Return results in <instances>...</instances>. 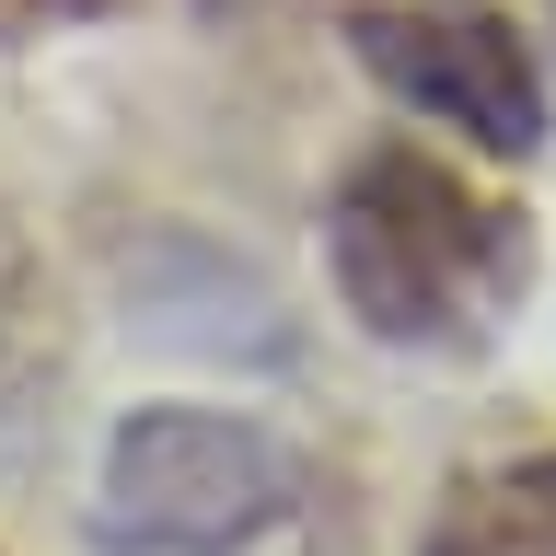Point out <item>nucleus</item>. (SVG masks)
I'll return each mask as SVG.
<instances>
[{"label":"nucleus","instance_id":"1","mask_svg":"<svg viewBox=\"0 0 556 556\" xmlns=\"http://www.w3.org/2000/svg\"><path fill=\"white\" fill-rule=\"evenodd\" d=\"M325 278H337V313L371 348L464 359V348H486L521 313L533 232L452 151H429V139H359L337 163V198H325Z\"/></svg>","mask_w":556,"mask_h":556},{"label":"nucleus","instance_id":"2","mask_svg":"<svg viewBox=\"0 0 556 556\" xmlns=\"http://www.w3.org/2000/svg\"><path fill=\"white\" fill-rule=\"evenodd\" d=\"M302 510L290 441L208 394H151L93 452V556H255Z\"/></svg>","mask_w":556,"mask_h":556},{"label":"nucleus","instance_id":"3","mask_svg":"<svg viewBox=\"0 0 556 556\" xmlns=\"http://www.w3.org/2000/svg\"><path fill=\"white\" fill-rule=\"evenodd\" d=\"M337 35L406 116L452 128L464 151H486V163L545 151L556 81H545V59L521 47L510 12H486V0H359Z\"/></svg>","mask_w":556,"mask_h":556},{"label":"nucleus","instance_id":"4","mask_svg":"<svg viewBox=\"0 0 556 556\" xmlns=\"http://www.w3.org/2000/svg\"><path fill=\"white\" fill-rule=\"evenodd\" d=\"M116 302L151 348H186V359H255L278 348V313H267V278L220 255L208 232H139L116 255Z\"/></svg>","mask_w":556,"mask_h":556},{"label":"nucleus","instance_id":"5","mask_svg":"<svg viewBox=\"0 0 556 556\" xmlns=\"http://www.w3.org/2000/svg\"><path fill=\"white\" fill-rule=\"evenodd\" d=\"M417 556H556V452H510L441 486Z\"/></svg>","mask_w":556,"mask_h":556}]
</instances>
